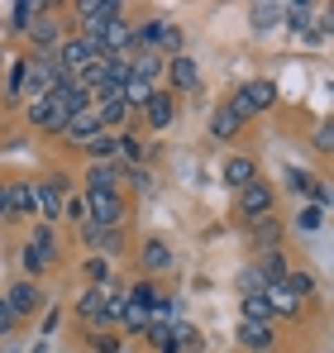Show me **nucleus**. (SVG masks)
<instances>
[{"label":"nucleus","instance_id":"1","mask_svg":"<svg viewBox=\"0 0 334 353\" xmlns=\"http://www.w3.org/2000/svg\"><path fill=\"white\" fill-rule=\"evenodd\" d=\"M273 201H277V191H273L263 176H253L244 191H234V210H239V220H244V225L268 220V215H273Z\"/></svg>","mask_w":334,"mask_h":353},{"label":"nucleus","instance_id":"2","mask_svg":"<svg viewBox=\"0 0 334 353\" xmlns=\"http://www.w3.org/2000/svg\"><path fill=\"white\" fill-rule=\"evenodd\" d=\"M86 225H101V230H124V196L119 191H86Z\"/></svg>","mask_w":334,"mask_h":353},{"label":"nucleus","instance_id":"3","mask_svg":"<svg viewBox=\"0 0 334 353\" xmlns=\"http://www.w3.org/2000/svg\"><path fill=\"white\" fill-rule=\"evenodd\" d=\"M277 101V81H248L239 96H229V110H234V119L244 124V119H253L258 110H268Z\"/></svg>","mask_w":334,"mask_h":353},{"label":"nucleus","instance_id":"4","mask_svg":"<svg viewBox=\"0 0 334 353\" xmlns=\"http://www.w3.org/2000/svg\"><path fill=\"white\" fill-rule=\"evenodd\" d=\"M62 196H67V176H43V181H34V215H39L43 225L62 220Z\"/></svg>","mask_w":334,"mask_h":353},{"label":"nucleus","instance_id":"5","mask_svg":"<svg viewBox=\"0 0 334 353\" xmlns=\"http://www.w3.org/2000/svg\"><path fill=\"white\" fill-rule=\"evenodd\" d=\"M53 62H57V72H62V77L72 81V77H77L81 67H91V62H101V58H96V53H91V43H86V39L77 34V39H62V43L53 48Z\"/></svg>","mask_w":334,"mask_h":353},{"label":"nucleus","instance_id":"6","mask_svg":"<svg viewBox=\"0 0 334 353\" xmlns=\"http://www.w3.org/2000/svg\"><path fill=\"white\" fill-rule=\"evenodd\" d=\"M106 134V124H101V115H96V105H86V110H77V115L62 124V139L67 143H77V148H86L91 139H101Z\"/></svg>","mask_w":334,"mask_h":353},{"label":"nucleus","instance_id":"7","mask_svg":"<svg viewBox=\"0 0 334 353\" xmlns=\"http://www.w3.org/2000/svg\"><path fill=\"white\" fill-rule=\"evenodd\" d=\"M34 215V181H5V220H29Z\"/></svg>","mask_w":334,"mask_h":353},{"label":"nucleus","instance_id":"8","mask_svg":"<svg viewBox=\"0 0 334 353\" xmlns=\"http://www.w3.org/2000/svg\"><path fill=\"white\" fill-rule=\"evenodd\" d=\"M48 263H53V230H48V225H39V230H34V239L24 243V268L39 277Z\"/></svg>","mask_w":334,"mask_h":353},{"label":"nucleus","instance_id":"9","mask_svg":"<svg viewBox=\"0 0 334 353\" xmlns=\"http://www.w3.org/2000/svg\"><path fill=\"white\" fill-rule=\"evenodd\" d=\"M72 10L81 14V24H86V29H101V24H110V19L124 14V5H119V0H77Z\"/></svg>","mask_w":334,"mask_h":353},{"label":"nucleus","instance_id":"10","mask_svg":"<svg viewBox=\"0 0 334 353\" xmlns=\"http://www.w3.org/2000/svg\"><path fill=\"white\" fill-rule=\"evenodd\" d=\"M29 124H34L39 134H57V139H62V124H67V110H62V105H57L53 96H48V101L29 105Z\"/></svg>","mask_w":334,"mask_h":353},{"label":"nucleus","instance_id":"11","mask_svg":"<svg viewBox=\"0 0 334 353\" xmlns=\"http://www.w3.org/2000/svg\"><path fill=\"white\" fill-rule=\"evenodd\" d=\"M5 305L14 310V320H29V315L43 305V292H39L34 282H14V287L5 292Z\"/></svg>","mask_w":334,"mask_h":353},{"label":"nucleus","instance_id":"12","mask_svg":"<svg viewBox=\"0 0 334 353\" xmlns=\"http://www.w3.org/2000/svg\"><path fill=\"white\" fill-rule=\"evenodd\" d=\"M167 77H172V91H196L201 86V67L196 58H186V53H177V58H167Z\"/></svg>","mask_w":334,"mask_h":353},{"label":"nucleus","instance_id":"13","mask_svg":"<svg viewBox=\"0 0 334 353\" xmlns=\"http://www.w3.org/2000/svg\"><path fill=\"white\" fill-rule=\"evenodd\" d=\"M81 239L96 248V258H115L124 248V230H101V225H81Z\"/></svg>","mask_w":334,"mask_h":353},{"label":"nucleus","instance_id":"14","mask_svg":"<svg viewBox=\"0 0 334 353\" xmlns=\"http://www.w3.org/2000/svg\"><path fill=\"white\" fill-rule=\"evenodd\" d=\"M248 243H253L258 253H273V248H282V220H277V215L253 220V225H248Z\"/></svg>","mask_w":334,"mask_h":353},{"label":"nucleus","instance_id":"15","mask_svg":"<svg viewBox=\"0 0 334 353\" xmlns=\"http://www.w3.org/2000/svg\"><path fill=\"white\" fill-rule=\"evenodd\" d=\"M124 163H91L86 168V191H119Z\"/></svg>","mask_w":334,"mask_h":353},{"label":"nucleus","instance_id":"16","mask_svg":"<svg viewBox=\"0 0 334 353\" xmlns=\"http://www.w3.org/2000/svg\"><path fill=\"white\" fill-rule=\"evenodd\" d=\"M53 5H43V0H14L10 5V34H29V24L34 19H43Z\"/></svg>","mask_w":334,"mask_h":353},{"label":"nucleus","instance_id":"17","mask_svg":"<svg viewBox=\"0 0 334 353\" xmlns=\"http://www.w3.org/2000/svg\"><path fill=\"white\" fill-rule=\"evenodd\" d=\"M24 39H29V48H34V53H53L57 43H62V29H57V19H34Z\"/></svg>","mask_w":334,"mask_h":353},{"label":"nucleus","instance_id":"18","mask_svg":"<svg viewBox=\"0 0 334 353\" xmlns=\"http://www.w3.org/2000/svg\"><path fill=\"white\" fill-rule=\"evenodd\" d=\"M172 115H177V101H172V91H153V101L144 105V119H148V129L158 134V129H167L172 124Z\"/></svg>","mask_w":334,"mask_h":353},{"label":"nucleus","instance_id":"19","mask_svg":"<svg viewBox=\"0 0 334 353\" xmlns=\"http://www.w3.org/2000/svg\"><path fill=\"white\" fill-rule=\"evenodd\" d=\"M106 301H110V287H91V292L77 301V320H81V325H101Z\"/></svg>","mask_w":334,"mask_h":353},{"label":"nucleus","instance_id":"20","mask_svg":"<svg viewBox=\"0 0 334 353\" xmlns=\"http://www.w3.org/2000/svg\"><path fill=\"white\" fill-rule=\"evenodd\" d=\"M220 176H224V186H229V191H244V186L258 176V163H253V158H229Z\"/></svg>","mask_w":334,"mask_h":353},{"label":"nucleus","instance_id":"21","mask_svg":"<svg viewBox=\"0 0 334 353\" xmlns=\"http://www.w3.org/2000/svg\"><path fill=\"white\" fill-rule=\"evenodd\" d=\"M239 310H244V320H248V325H273V320H277L263 292H248V296H239Z\"/></svg>","mask_w":334,"mask_h":353},{"label":"nucleus","instance_id":"22","mask_svg":"<svg viewBox=\"0 0 334 353\" xmlns=\"http://www.w3.org/2000/svg\"><path fill=\"white\" fill-rule=\"evenodd\" d=\"M129 77L153 86V81L163 77V58H158V53H129Z\"/></svg>","mask_w":334,"mask_h":353},{"label":"nucleus","instance_id":"23","mask_svg":"<svg viewBox=\"0 0 334 353\" xmlns=\"http://www.w3.org/2000/svg\"><path fill=\"white\" fill-rule=\"evenodd\" d=\"M239 344L244 349H253V353H273V325H239Z\"/></svg>","mask_w":334,"mask_h":353},{"label":"nucleus","instance_id":"24","mask_svg":"<svg viewBox=\"0 0 334 353\" xmlns=\"http://www.w3.org/2000/svg\"><path fill=\"white\" fill-rule=\"evenodd\" d=\"M139 263H144V272H167L172 268V248H167L163 239H148L144 253H139Z\"/></svg>","mask_w":334,"mask_h":353},{"label":"nucleus","instance_id":"25","mask_svg":"<svg viewBox=\"0 0 334 353\" xmlns=\"http://www.w3.org/2000/svg\"><path fill=\"white\" fill-rule=\"evenodd\" d=\"M86 158L91 163H119V134H101L86 143Z\"/></svg>","mask_w":334,"mask_h":353},{"label":"nucleus","instance_id":"26","mask_svg":"<svg viewBox=\"0 0 334 353\" xmlns=\"http://www.w3.org/2000/svg\"><path fill=\"white\" fill-rule=\"evenodd\" d=\"M53 101L62 105V110H67V119L77 115V110H86V105H91V96H86V91H77L72 81H62V86H57V91H53Z\"/></svg>","mask_w":334,"mask_h":353},{"label":"nucleus","instance_id":"27","mask_svg":"<svg viewBox=\"0 0 334 353\" xmlns=\"http://www.w3.org/2000/svg\"><path fill=\"white\" fill-rule=\"evenodd\" d=\"M268 305H273V315H296V310H301V301H296V296L286 292V282H277V287H268Z\"/></svg>","mask_w":334,"mask_h":353},{"label":"nucleus","instance_id":"28","mask_svg":"<svg viewBox=\"0 0 334 353\" xmlns=\"http://www.w3.org/2000/svg\"><path fill=\"white\" fill-rule=\"evenodd\" d=\"M148 320H153V310H148V305H134V301H124V315H119V325H124L129 334H144V330H148Z\"/></svg>","mask_w":334,"mask_h":353},{"label":"nucleus","instance_id":"29","mask_svg":"<svg viewBox=\"0 0 334 353\" xmlns=\"http://www.w3.org/2000/svg\"><path fill=\"white\" fill-rule=\"evenodd\" d=\"M96 115H101L106 134H110L115 124H124V119H129V105H124V101H96Z\"/></svg>","mask_w":334,"mask_h":353},{"label":"nucleus","instance_id":"30","mask_svg":"<svg viewBox=\"0 0 334 353\" xmlns=\"http://www.w3.org/2000/svg\"><path fill=\"white\" fill-rule=\"evenodd\" d=\"M210 134H215V139H234V134H239V119H234V110H229V105H220V110H215V115H210Z\"/></svg>","mask_w":334,"mask_h":353},{"label":"nucleus","instance_id":"31","mask_svg":"<svg viewBox=\"0 0 334 353\" xmlns=\"http://www.w3.org/2000/svg\"><path fill=\"white\" fill-rule=\"evenodd\" d=\"M248 19H253V29H273V24H282V5H253Z\"/></svg>","mask_w":334,"mask_h":353},{"label":"nucleus","instance_id":"32","mask_svg":"<svg viewBox=\"0 0 334 353\" xmlns=\"http://www.w3.org/2000/svg\"><path fill=\"white\" fill-rule=\"evenodd\" d=\"M81 272H86V282H91V287H106V282H110V258H86V268H81Z\"/></svg>","mask_w":334,"mask_h":353},{"label":"nucleus","instance_id":"33","mask_svg":"<svg viewBox=\"0 0 334 353\" xmlns=\"http://www.w3.org/2000/svg\"><path fill=\"white\" fill-rule=\"evenodd\" d=\"M286 292L296 296V301H306V296L315 292V277L311 272H286Z\"/></svg>","mask_w":334,"mask_h":353},{"label":"nucleus","instance_id":"34","mask_svg":"<svg viewBox=\"0 0 334 353\" xmlns=\"http://www.w3.org/2000/svg\"><path fill=\"white\" fill-rule=\"evenodd\" d=\"M62 220H72V225H86V201L67 191V196H62Z\"/></svg>","mask_w":334,"mask_h":353},{"label":"nucleus","instance_id":"35","mask_svg":"<svg viewBox=\"0 0 334 353\" xmlns=\"http://www.w3.org/2000/svg\"><path fill=\"white\" fill-rule=\"evenodd\" d=\"M248 292H268V282L258 277V268H244L239 272V296H248Z\"/></svg>","mask_w":334,"mask_h":353},{"label":"nucleus","instance_id":"36","mask_svg":"<svg viewBox=\"0 0 334 353\" xmlns=\"http://www.w3.org/2000/svg\"><path fill=\"white\" fill-rule=\"evenodd\" d=\"M282 14H286L291 29H306L311 24V5H282Z\"/></svg>","mask_w":334,"mask_h":353},{"label":"nucleus","instance_id":"37","mask_svg":"<svg viewBox=\"0 0 334 353\" xmlns=\"http://www.w3.org/2000/svg\"><path fill=\"white\" fill-rule=\"evenodd\" d=\"M91 349H96V353H119V334H106V330H91Z\"/></svg>","mask_w":334,"mask_h":353},{"label":"nucleus","instance_id":"38","mask_svg":"<svg viewBox=\"0 0 334 353\" xmlns=\"http://www.w3.org/2000/svg\"><path fill=\"white\" fill-rule=\"evenodd\" d=\"M286 186H291V191H301V196H311V191H315V181L301 172V168H291V172H286Z\"/></svg>","mask_w":334,"mask_h":353},{"label":"nucleus","instance_id":"39","mask_svg":"<svg viewBox=\"0 0 334 353\" xmlns=\"http://www.w3.org/2000/svg\"><path fill=\"white\" fill-rule=\"evenodd\" d=\"M296 230H301V234H311V230H320V210H315V205H306V210L296 215Z\"/></svg>","mask_w":334,"mask_h":353},{"label":"nucleus","instance_id":"40","mask_svg":"<svg viewBox=\"0 0 334 353\" xmlns=\"http://www.w3.org/2000/svg\"><path fill=\"white\" fill-rule=\"evenodd\" d=\"M14 325H19V320H14V310H10V305H5V296H0V339H5V334H14Z\"/></svg>","mask_w":334,"mask_h":353},{"label":"nucleus","instance_id":"41","mask_svg":"<svg viewBox=\"0 0 334 353\" xmlns=\"http://www.w3.org/2000/svg\"><path fill=\"white\" fill-rule=\"evenodd\" d=\"M315 148H320V153H330V148H334V129H330V124L315 129Z\"/></svg>","mask_w":334,"mask_h":353},{"label":"nucleus","instance_id":"42","mask_svg":"<svg viewBox=\"0 0 334 353\" xmlns=\"http://www.w3.org/2000/svg\"><path fill=\"white\" fill-rule=\"evenodd\" d=\"M0 220H5V181H0Z\"/></svg>","mask_w":334,"mask_h":353},{"label":"nucleus","instance_id":"43","mask_svg":"<svg viewBox=\"0 0 334 353\" xmlns=\"http://www.w3.org/2000/svg\"><path fill=\"white\" fill-rule=\"evenodd\" d=\"M158 353H181V349H172V344H167V349H158Z\"/></svg>","mask_w":334,"mask_h":353},{"label":"nucleus","instance_id":"44","mask_svg":"<svg viewBox=\"0 0 334 353\" xmlns=\"http://www.w3.org/2000/svg\"><path fill=\"white\" fill-rule=\"evenodd\" d=\"M0 62H5V48H0Z\"/></svg>","mask_w":334,"mask_h":353}]
</instances>
